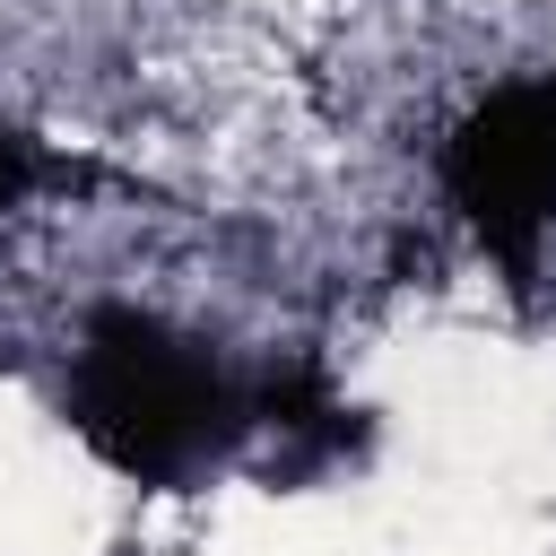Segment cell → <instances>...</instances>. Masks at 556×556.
<instances>
[{"label": "cell", "mask_w": 556, "mask_h": 556, "mask_svg": "<svg viewBox=\"0 0 556 556\" xmlns=\"http://www.w3.org/2000/svg\"><path fill=\"white\" fill-rule=\"evenodd\" d=\"M61 408L113 478L165 486V495L217 478L226 460L261 443V374H243L217 339L139 304L87 313Z\"/></svg>", "instance_id": "cell-1"}, {"label": "cell", "mask_w": 556, "mask_h": 556, "mask_svg": "<svg viewBox=\"0 0 556 556\" xmlns=\"http://www.w3.org/2000/svg\"><path fill=\"white\" fill-rule=\"evenodd\" d=\"M443 191L504 278L539 269V243L556 226V70H521L460 113Z\"/></svg>", "instance_id": "cell-2"}, {"label": "cell", "mask_w": 556, "mask_h": 556, "mask_svg": "<svg viewBox=\"0 0 556 556\" xmlns=\"http://www.w3.org/2000/svg\"><path fill=\"white\" fill-rule=\"evenodd\" d=\"M356 408L330 391V374L321 365H269L261 374V469L278 478V486H295V478H321V469H339L348 452H356Z\"/></svg>", "instance_id": "cell-3"}, {"label": "cell", "mask_w": 556, "mask_h": 556, "mask_svg": "<svg viewBox=\"0 0 556 556\" xmlns=\"http://www.w3.org/2000/svg\"><path fill=\"white\" fill-rule=\"evenodd\" d=\"M43 182H61V165L35 148V139H17V130H0V208H17V200H35Z\"/></svg>", "instance_id": "cell-4"}]
</instances>
